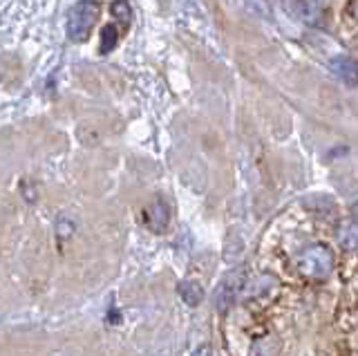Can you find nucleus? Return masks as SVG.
<instances>
[{"instance_id": "8", "label": "nucleus", "mask_w": 358, "mask_h": 356, "mask_svg": "<svg viewBox=\"0 0 358 356\" xmlns=\"http://www.w3.org/2000/svg\"><path fill=\"white\" fill-rule=\"evenodd\" d=\"M341 240H343L345 246H350V249H352V246H358V231L356 229H347L341 235Z\"/></svg>"}, {"instance_id": "2", "label": "nucleus", "mask_w": 358, "mask_h": 356, "mask_svg": "<svg viewBox=\"0 0 358 356\" xmlns=\"http://www.w3.org/2000/svg\"><path fill=\"white\" fill-rule=\"evenodd\" d=\"M300 264V271L305 273L309 278H323L327 276L329 271H332V264H334V258L332 253H329L327 246H311L305 253H302V258L298 260Z\"/></svg>"}, {"instance_id": "10", "label": "nucleus", "mask_w": 358, "mask_h": 356, "mask_svg": "<svg viewBox=\"0 0 358 356\" xmlns=\"http://www.w3.org/2000/svg\"><path fill=\"white\" fill-rule=\"evenodd\" d=\"M354 220H356V224H358V204L354 206Z\"/></svg>"}, {"instance_id": "5", "label": "nucleus", "mask_w": 358, "mask_h": 356, "mask_svg": "<svg viewBox=\"0 0 358 356\" xmlns=\"http://www.w3.org/2000/svg\"><path fill=\"white\" fill-rule=\"evenodd\" d=\"M148 220L152 224V229L161 231L163 226L168 224V206L163 202H155L152 208H150V213H148Z\"/></svg>"}, {"instance_id": "7", "label": "nucleus", "mask_w": 358, "mask_h": 356, "mask_svg": "<svg viewBox=\"0 0 358 356\" xmlns=\"http://www.w3.org/2000/svg\"><path fill=\"white\" fill-rule=\"evenodd\" d=\"M112 14L121 18L123 23H126V21H130V9H128V5L123 3V0H119V3L112 5Z\"/></svg>"}, {"instance_id": "4", "label": "nucleus", "mask_w": 358, "mask_h": 356, "mask_svg": "<svg viewBox=\"0 0 358 356\" xmlns=\"http://www.w3.org/2000/svg\"><path fill=\"white\" fill-rule=\"evenodd\" d=\"M179 294L188 305H197L199 300L204 298V289H201L195 280H186L183 285H179Z\"/></svg>"}, {"instance_id": "9", "label": "nucleus", "mask_w": 358, "mask_h": 356, "mask_svg": "<svg viewBox=\"0 0 358 356\" xmlns=\"http://www.w3.org/2000/svg\"><path fill=\"white\" fill-rule=\"evenodd\" d=\"M352 14H354V18L358 21V0H356V3L352 5Z\"/></svg>"}, {"instance_id": "1", "label": "nucleus", "mask_w": 358, "mask_h": 356, "mask_svg": "<svg viewBox=\"0 0 358 356\" xmlns=\"http://www.w3.org/2000/svg\"><path fill=\"white\" fill-rule=\"evenodd\" d=\"M99 3L95 0H81L74 7L70 9L68 14V36L74 43H83L90 39L92 30H95V23L99 21Z\"/></svg>"}, {"instance_id": "3", "label": "nucleus", "mask_w": 358, "mask_h": 356, "mask_svg": "<svg viewBox=\"0 0 358 356\" xmlns=\"http://www.w3.org/2000/svg\"><path fill=\"white\" fill-rule=\"evenodd\" d=\"M329 68H332L334 77H338V81H343L345 86H350V88L358 86V63L354 59L338 57L329 63Z\"/></svg>"}, {"instance_id": "6", "label": "nucleus", "mask_w": 358, "mask_h": 356, "mask_svg": "<svg viewBox=\"0 0 358 356\" xmlns=\"http://www.w3.org/2000/svg\"><path fill=\"white\" fill-rule=\"evenodd\" d=\"M101 41H103V43H101V52H103V54L115 48V43H117V30H115L112 25L103 27V34H101Z\"/></svg>"}]
</instances>
